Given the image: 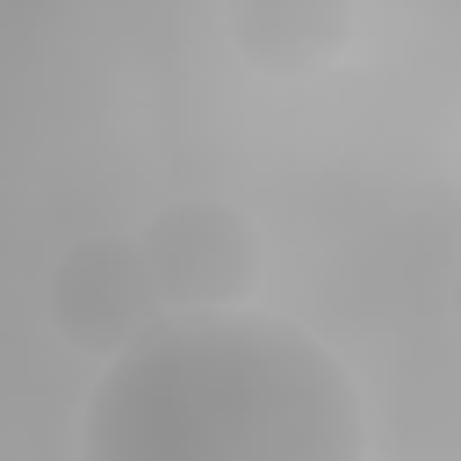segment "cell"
<instances>
[{"mask_svg":"<svg viewBox=\"0 0 461 461\" xmlns=\"http://www.w3.org/2000/svg\"><path fill=\"white\" fill-rule=\"evenodd\" d=\"M130 238H137V259H144L166 317L245 310V295L259 288V267H267L259 223L223 194H173Z\"/></svg>","mask_w":461,"mask_h":461,"instance_id":"2","label":"cell"},{"mask_svg":"<svg viewBox=\"0 0 461 461\" xmlns=\"http://www.w3.org/2000/svg\"><path fill=\"white\" fill-rule=\"evenodd\" d=\"M230 36L267 72H310L339 58V43L353 36V14L339 0H252L230 14Z\"/></svg>","mask_w":461,"mask_h":461,"instance_id":"4","label":"cell"},{"mask_svg":"<svg viewBox=\"0 0 461 461\" xmlns=\"http://www.w3.org/2000/svg\"><path fill=\"white\" fill-rule=\"evenodd\" d=\"M79 461H367V418L339 353L288 317H158L101 360Z\"/></svg>","mask_w":461,"mask_h":461,"instance_id":"1","label":"cell"},{"mask_svg":"<svg viewBox=\"0 0 461 461\" xmlns=\"http://www.w3.org/2000/svg\"><path fill=\"white\" fill-rule=\"evenodd\" d=\"M43 317L72 353L115 360L122 346H137L166 317V303H158L130 230H86L58 252V267L43 281Z\"/></svg>","mask_w":461,"mask_h":461,"instance_id":"3","label":"cell"}]
</instances>
